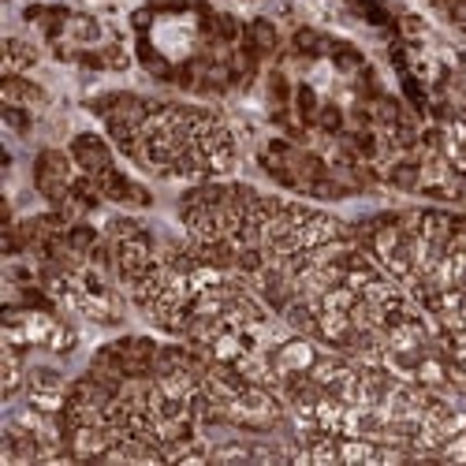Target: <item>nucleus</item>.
I'll return each mask as SVG.
<instances>
[{
  "instance_id": "obj_12",
  "label": "nucleus",
  "mask_w": 466,
  "mask_h": 466,
  "mask_svg": "<svg viewBox=\"0 0 466 466\" xmlns=\"http://www.w3.org/2000/svg\"><path fill=\"white\" fill-rule=\"evenodd\" d=\"M295 108H299V116H302V124H318L321 105H318V94L309 90V86H299V90H295Z\"/></svg>"
},
{
  "instance_id": "obj_10",
  "label": "nucleus",
  "mask_w": 466,
  "mask_h": 466,
  "mask_svg": "<svg viewBox=\"0 0 466 466\" xmlns=\"http://www.w3.org/2000/svg\"><path fill=\"white\" fill-rule=\"evenodd\" d=\"M388 183L400 190H421V161H400L388 172Z\"/></svg>"
},
{
  "instance_id": "obj_13",
  "label": "nucleus",
  "mask_w": 466,
  "mask_h": 466,
  "mask_svg": "<svg viewBox=\"0 0 466 466\" xmlns=\"http://www.w3.org/2000/svg\"><path fill=\"white\" fill-rule=\"evenodd\" d=\"M318 127L329 131V135H339V131H343V112H339V105H332V101L321 105V112H318Z\"/></svg>"
},
{
  "instance_id": "obj_6",
  "label": "nucleus",
  "mask_w": 466,
  "mask_h": 466,
  "mask_svg": "<svg viewBox=\"0 0 466 466\" xmlns=\"http://www.w3.org/2000/svg\"><path fill=\"white\" fill-rule=\"evenodd\" d=\"M243 42H247L258 56H268V53L280 49V34H277V26L268 23V19H254V23L243 30Z\"/></svg>"
},
{
  "instance_id": "obj_14",
  "label": "nucleus",
  "mask_w": 466,
  "mask_h": 466,
  "mask_svg": "<svg viewBox=\"0 0 466 466\" xmlns=\"http://www.w3.org/2000/svg\"><path fill=\"white\" fill-rule=\"evenodd\" d=\"M5 124H8L12 131L26 135V131H30V112H23V105H5Z\"/></svg>"
},
{
  "instance_id": "obj_1",
  "label": "nucleus",
  "mask_w": 466,
  "mask_h": 466,
  "mask_svg": "<svg viewBox=\"0 0 466 466\" xmlns=\"http://www.w3.org/2000/svg\"><path fill=\"white\" fill-rule=\"evenodd\" d=\"M75 161H71V153H60V149H42L37 153V161H34V187L37 194L53 206L60 209L64 198L71 194V183H75Z\"/></svg>"
},
{
  "instance_id": "obj_4",
  "label": "nucleus",
  "mask_w": 466,
  "mask_h": 466,
  "mask_svg": "<svg viewBox=\"0 0 466 466\" xmlns=\"http://www.w3.org/2000/svg\"><path fill=\"white\" fill-rule=\"evenodd\" d=\"M116 351L124 359L127 377H153V359H157V343L146 336H124L116 339Z\"/></svg>"
},
{
  "instance_id": "obj_8",
  "label": "nucleus",
  "mask_w": 466,
  "mask_h": 466,
  "mask_svg": "<svg viewBox=\"0 0 466 466\" xmlns=\"http://www.w3.org/2000/svg\"><path fill=\"white\" fill-rule=\"evenodd\" d=\"M30 64H37V49L19 42V37H8L5 42V75H19Z\"/></svg>"
},
{
  "instance_id": "obj_5",
  "label": "nucleus",
  "mask_w": 466,
  "mask_h": 466,
  "mask_svg": "<svg viewBox=\"0 0 466 466\" xmlns=\"http://www.w3.org/2000/svg\"><path fill=\"white\" fill-rule=\"evenodd\" d=\"M0 97H5V105H23V108H37L46 105V90L23 79V75H5V83H0Z\"/></svg>"
},
{
  "instance_id": "obj_15",
  "label": "nucleus",
  "mask_w": 466,
  "mask_h": 466,
  "mask_svg": "<svg viewBox=\"0 0 466 466\" xmlns=\"http://www.w3.org/2000/svg\"><path fill=\"white\" fill-rule=\"evenodd\" d=\"M213 30H217L220 42H236V37H239V23L231 19V15H217L213 19Z\"/></svg>"
},
{
  "instance_id": "obj_16",
  "label": "nucleus",
  "mask_w": 466,
  "mask_h": 466,
  "mask_svg": "<svg viewBox=\"0 0 466 466\" xmlns=\"http://www.w3.org/2000/svg\"><path fill=\"white\" fill-rule=\"evenodd\" d=\"M268 94H273V101H277L280 108L288 105L291 90H288V79H284V75H280V71H273V75H268Z\"/></svg>"
},
{
  "instance_id": "obj_2",
  "label": "nucleus",
  "mask_w": 466,
  "mask_h": 466,
  "mask_svg": "<svg viewBox=\"0 0 466 466\" xmlns=\"http://www.w3.org/2000/svg\"><path fill=\"white\" fill-rule=\"evenodd\" d=\"M67 153H71L75 168L86 172V176H101V172L116 168V165H112V149H108V142L97 138V135H75Z\"/></svg>"
},
{
  "instance_id": "obj_7",
  "label": "nucleus",
  "mask_w": 466,
  "mask_h": 466,
  "mask_svg": "<svg viewBox=\"0 0 466 466\" xmlns=\"http://www.w3.org/2000/svg\"><path fill=\"white\" fill-rule=\"evenodd\" d=\"M26 392H67V380H64L60 370L30 366L26 370Z\"/></svg>"
},
{
  "instance_id": "obj_9",
  "label": "nucleus",
  "mask_w": 466,
  "mask_h": 466,
  "mask_svg": "<svg viewBox=\"0 0 466 466\" xmlns=\"http://www.w3.org/2000/svg\"><path fill=\"white\" fill-rule=\"evenodd\" d=\"M67 243H71V250H79L83 258H90V250L101 243V236H97V228H90L86 220H71V228H67Z\"/></svg>"
},
{
  "instance_id": "obj_17",
  "label": "nucleus",
  "mask_w": 466,
  "mask_h": 466,
  "mask_svg": "<svg viewBox=\"0 0 466 466\" xmlns=\"http://www.w3.org/2000/svg\"><path fill=\"white\" fill-rule=\"evenodd\" d=\"M295 49L299 53H321V37L314 30H295Z\"/></svg>"
},
{
  "instance_id": "obj_11",
  "label": "nucleus",
  "mask_w": 466,
  "mask_h": 466,
  "mask_svg": "<svg viewBox=\"0 0 466 466\" xmlns=\"http://www.w3.org/2000/svg\"><path fill=\"white\" fill-rule=\"evenodd\" d=\"M142 224L138 220H131V217H112L108 224H105V236L112 239V243H124V239H135V236H142Z\"/></svg>"
},
{
  "instance_id": "obj_3",
  "label": "nucleus",
  "mask_w": 466,
  "mask_h": 466,
  "mask_svg": "<svg viewBox=\"0 0 466 466\" xmlns=\"http://www.w3.org/2000/svg\"><path fill=\"white\" fill-rule=\"evenodd\" d=\"M94 179H97V190H101L105 202H120V206H149L153 202L149 190L138 187L135 179H127L120 168H108V172H101Z\"/></svg>"
}]
</instances>
